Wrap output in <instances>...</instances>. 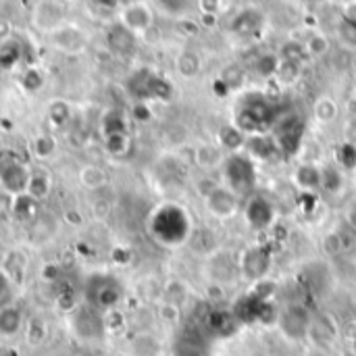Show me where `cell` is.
I'll use <instances>...</instances> for the list:
<instances>
[{"mask_svg":"<svg viewBox=\"0 0 356 356\" xmlns=\"http://www.w3.org/2000/svg\"><path fill=\"white\" fill-rule=\"evenodd\" d=\"M63 221H65L69 227H77V225L83 223V217H81V213H79L77 209H69V211H65Z\"/></svg>","mask_w":356,"mask_h":356,"instance_id":"7bdbcfd3","label":"cell"},{"mask_svg":"<svg viewBox=\"0 0 356 356\" xmlns=\"http://www.w3.org/2000/svg\"><path fill=\"white\" fill-rule=\"evenodd\" d=\"M353 350H355V355H356V340L353 342Z\"/></svg>","mask_w":356,"mask_h":356,"instance_id":"f907efd6","label":"cell"},{"mask_svg":"<svg viewBox=\"0 0 356 356\" xmlns=\"http://www.w3.org/2000/svg\"><path fill=\"white\" fill-rule=\"evenodd\" d=\"M244 215H246V221L250 223V227L259 229V232H265L273 225L275 221V211H273V204L263 198V196H252L244 209Z\"/></svg>","mask_w":356,"mask_h":356,"instance_id":"5bb4252c","label":"cell"},{"mask_svg":"<svg viewBox=\"0 0 356 356\" xmlns=\"http://www.w3.org/2000/svg\"><path fill=\"white\" fill-rule=\"evenodd\" d=\"M282 327L290 338H294V340L302 338L309 327V313L300 307H290L282 315Z\"/></svg>","mask_w":356,"mask_h":356,"instance_id":"ffe728a7","label":"cell"},{"mask_svg":"<svg viewBox=\"0 0 356 356\" xmlns=\"http://www.w3.org/2000/svg\"><path fill=\"white\" fill-rule=\"evenodd\" d=\"M269 263H271V252L265 246H252L248 250H244V254L240 257V273L252 282H261V277L269 271Z\"/></svg>","mask_w":356,"mask_h":356,"instance_id":"7c38bea8","label":"cell"},{"mask_svg":"<svg viewBox=\"0 0 356 356\" xmlns=\"http://www.w3.org/2000/svg\"><path fill=\"white\" fill-rule=\"evenodd\" d=\"M119 21L136 35L146 33L154 25V13L146 2H129L119 8Z\"/></svg>","mask_w":356,"mask_h":356,"instance_id":"30bf717a","label":"cell"},{"mask_svg":"<svg viewBox=\"0 0 356 356\" xmlns=\"http://www.w3.org/2000/svg\"><path fill=\"white\" fill-rule=\"evenodd\" d=\"M102 315L100 311H96L94 307H90L88 302H83L81 307H77L73 311L71 317V327L75 332V336L79 340H98L104 332V323H102Z\"/></svg>","mask_w":356,"mask_h":356,"instance_id":"ba28073f","label":"cell"},{"mask_svg":"<svg viewBox=\"0 0 356 356\" xmlns=\"http://www.w3.org/2000/svg\"><path fill=\"white\" fill-rule=\"evenodd\" d=\"M280 58L282 60H294V63H305L309 58V52H307V46L302 42H296V40H290L282 46L280 50Z\"/></svg>","mask_w":356,"mask_h":356,"instance_id":"4dcf8cb0","label":"cell"},{"mask_svg":"<svg viewBox=\"0 0 356 356\" xmlns=\"http://www.w3.org/2000/svg\"><path fill=\"white\" fill-rule=\"evenodd\" d=\"M342 15H346V17H350V19H355L356 21V2H350L346 8H344V13Z\"/></svg>","mask_w":356,"mask_h":356,"instance_id":"c3c4849f","label":"cell"},{"mask_svg":"<svg viewBox=\"0 0 356 356\" xmlns=\"http://www.w3.org/2000/svg\"><path fill=\"white\" fill-rule=\"evenodd\" d=\"M315 117L321 121V123H330L338 117V104L336 100H332L330 96H321L317 102H315Z\"/></svg>","mask_w":356,"mask_h":356,"instance_id":"d6a6232c","label":"cell"},{"mask_svg":"<svg viewBox=\"0 0 356 356\" xmlns=\"http://www.w3.org/2000/svg\"><path fill=\"white\" fill-rule=\"evenodd\" d=\"M348 225L356 232V204L350 209V213H348Z\"/></svg>","mask_w":356,"mask_h":356,"instance_id":"681fc988","label":"cell"},{"mask_svg":"<svg viewBox=\"0 0 356 356\" xmlns=\"http://www.w3.org/2000/svg\"><path fill=\"white\" fill-rule=\"evenodd\" d=\"M223 177L227 179V188L238 196H250L257 188V165L250 154L234 152L223 161Z\"/></svg>","mask_w":356,"mask_h":356,"instance_id":"5b68a950","label":"cell"},{"mask_svg":"<svg viewBox=\"0 0 356 356\" xmlns=\"http://www.w3.org/2000/svg\"><path fill=\"white\" fill-rule=\"evenodd\" d=\"M159 6L167 15H181L188 8V0H159Z\"/></svg>","mask_w":356,"mask_h":356,"instance_id":"60d3db41","label":"cell"},{"mask_svg":"<svg viewBox=\"0 0 356 356\" xmlns=\"http://www.w3.org/2000/svg\"><path fill=\"white\" fill-rule=\"evenodd\" d=\"M280 63H282L280 54L267 52V54H261V56L254 60V71H257V75H259V77L269 79V77H275Z\"/></svg>","mask_w":356,"mask_h":356,"instance_id":"f546056e","label":"cell"},{"mask_svg":"<svg viewBox=\"0 0 356 356\" xmlns=\"http://www.w3.org/2000/svg\"><path fill=\"white\" fill-rule=\"evenodd\" d=\"M136 119H140V121H148L152 115H150V108H148V102H136V106H134V113H131Z\"/></svg>","mask_w":356,"mask_h":356,"instance_id":"f6af8a7d","label":"cell"},{"mask_svg":"<svg viewBox=\"0 0 356 356\" xmlns=\"http://www.w3.org/2000/svg\"><path fill=\"white\" fill-rule=\"evenodd\" d=\"M202 15H217L221 8V0H198Z\"/></svg>","mask_w":356,"mask_h":356,"instance_id":"ee69618b","label":"cell"},{"mask_svg":"<svg viewBox=\"0 0 356 356\" xmlns=\"http://www.w3.org/2000/svg\"><path fill=\"white\" fill-rule=\"evenodd\" d=\"M104 150L115 156V159H125L131 150V138L129 131H119V134H108L104 136Z\"/></svg>","mask_w":356,"mask_h":356,"instance_id":"603a6c76","label":"cell"},{"mask_svg":"<svg viewBox=\"0 0 356 356\" xmlns=\"http://www.w3.org/2000/svg\"><path fill=\"white\" fill-rule=\"evenodd\" d=\"M300 73H302V65L300 63H294V60H282L280 63V67H277V73H275V77H277V81L280 83H294L298 77H300Z\"/></svg>","mask_w":356,"mask_h":356,"instance_id":"836d02e7","label":"cell"},{"mask_svg":"<svg viewBox=\"0 0 356 356\" xmlns=\"http://www.w3.org/2000/svg\"><path fill=\"white\" fill-rule=\"evenodd\" d=\"M196 163H198L200 167H207V169L217 167V165L223 163V152H221L219 146L202 144V146L196 148Z\"/></svg>","mask_w":356,"mask_h":356,"instance_id":"f1b7e54d","label":"cell"},{"mask_svg":"<svg viewBox=\"0 0 356 356\" xmlns=\"http://www.w3.org/2000/svg\"><path fill=\"white\" fill-rule=\"evenodd\" d=\"M305 46H307L309 56H315V58L330 52V40H327V35H323V33H311L309 40L305 42Z\"/></svg>","mask_w":356,"mask_h":356,"instance_id":"8d00e7d4","label":"cell"},{"mask_svg":"<svg viewBox=\"0 0 356 356\" xmlns=\"http://www.w3.org/2000/svg\"><path fill=\"white\" fill-rule=\"evenodd\" d=\"M338 35H340V40H342V44H344V46H348V48H356L355 19H350V17L342 15V19H340V23H338Z\"/></svg>","mask_w":356,"mask_h":356,"instance_id":"e575fe53","label":"cell"},{"mask_svg":"<svg viewBox=\"0 0 356 356\" xmlns=\"http://www.w3.org/2000/svg\"><path fill=\"white\" fill-rule=\"evenodd\" d=\"M33 167L19 159H0V190L17 196L27 190Z\"/></svg>","mask_w":356,"mask_h":356,"instance_id":"52a82bcc","label":"cell"},{"mask_svg":"<svg viewBox=\"0 0 356 356\" xmlns=\"http://www.w3.org/2000/svg\"><path fill=\"white\" fill-rule=\"evenodd\" d=\"M204 204H207V209H209V213L213 217L229 219L240 209V196L234 190H229V188L215 186L211 192L204 194Z\"/></svg>","mask_w":356,"mask_h":356,"instance_id":"8fae6325","label":"cell"},{"mask_svg":"<svg viewBox=\"0 0 356 356\" xmlns=\"http://www.w3.org/2000/svg\"><path fill=\"white\" fill-rule=\"evenodd\" d=\"M25 327V315L23 309L15 302H8L0 307V340L17 338Z\"/></svg>","mask_w":356,"mask_h":356,"instance_id":"2e32d148","label":"cell"},{"mask_svg":"<svg viewBox=\"0 0 356 356\" xmlns=\"http://www.w3.org/2000/svg\"><path fill=\"white\" fill-rule=\"evenodd\" d=\"M46 40H48V44L54 50H58L63 54H79L90 44L88 31L81 25L71 23V21H65L56 29H52L50 33H46Z\"/></svg>","mask_w":356,"mask_h":356,"instance_id":"8992f818","label":"cell"},{"mask_svg":"<svg viewBox=\"0 0 356 356\" xmlns=\"http://www.w3.org/2000/svg\"><path fill=\"white\" fill-rule=\"evenodd\" d=\"M83 296L90 307H94L100 313H108L121 302L123 288L117 282V277L104 275V273H94L86 280Z\"/></svg>","mask_w":356,"mask_h":356,"instance_id":"3957f363","label":"cell"},{"mask_svg":"<svg viewBox=\"0 0 356 356\" xmlns=\"http://www.w3.org/2000/svg\"><path fill=\"white\" fill-rule=\"evenodd\" d=\"M31 198H35L38 202L46 200L52 194V175L46 169H33L27 190H25Z\"/></svg>","mask_w":356,"mask_h":356,"instance_id":"44dd1931","label":"cell"},{"mask_svg":"<svg viewBox=\"0 0 356 356\" xmlns=\"http://www.w3.org/2000/svg\"><path fill=\"white\" fill-rule=\"evenodd\" d=\"M213 88H215V94L219 96V98H223V96H227L232 90H229V86L219 77V79H215V83H213Z\"/></svg>","mask_w":356,"mask_h":356,"instance_id":"7dc6e473","label":"cell"},{"mask_svg":"<svg viewBox=\"0 0 356 356\" xmlns=\"http://www.w3.org/2000/svg\"><path fill=\"white\" fill-rule=\"evenodd\" d=\"M58 146H56V138L52 134H42V136H35L33 142H31V154L38 159V161H48L56 154Z\"/></svg>","mask_w":356,"mask_h":356,"instance_id":"484cf974","label":"cell"},{"mask_svg":"<svg viewBox=\"0 0 356 356\" xmlns=\"http://www.w3.org/2000/svg\"><path fill=\"white\" fill-rule=\"evenodd\" d=\"M23 83L27 86V90H40L42 83H44V79L38 73V69H27V73L23 75Z\"/></svg>","mask_w":356,"mask_h":356,"instance_id":"b9f144b4","label":"cell"},{"mask_svg":"<svg viewBox=\"0 0 356 356\" xmlns=\"http://www.w3.org/2000/svg\"><path fill=\"white\" fill-rule=\"evenodd\" d=\"M67 21V6L60 0H40L31 10V25L44 35Z\"/></svg>","mask_w":356,"mask_h":356,"instance_id":"9c48e42d","label":"cell"},{"mask_svg":"<svg viewBox=\"0 0 356 356\" xmlns=\"http://www.w3.org/2000/svg\"><path fill=\"white\" fill-rule=\"evenodd\" d=\"M96 8H102V10H117L121 8V0H90Z\"/></svg>","mask_w":356,"mask_h":356,"instance_id":"bcb514c9","label":"cell"},{"mask_svg":"<svg viewBox=\"0 0 356 356\" xmlns=\"http://www.w3.org/2000/svg\"><path fill=\"white\" fill-rule=\"evenodd\" d=\"M77 181H79V186H83L86 190L98 192V190H102V188L108 184V173H106L104 167H100V165H96V163H86V165H81L79 171H77Z\"/></svg>","mask_w":356,"mask_h":356,"instance_id":"d6986e66","label":"cell"},{"mask_svg":"<svg viewBox=\"0 0 356 356\" xmlns=\"http://www.w3.org/2000/svg\"><path fill=\"white\" fill-rule=\"evenodd\" d=\"M2 269L10 277L13 284H21L23 277H25V271H27V257H25V252L23 250H10L4 257Z\"/></svg>","mask_w":356,"mask_h":356,"instance_id":"7402d4cb","label":"cell"},{"mask_svg":"<svg viewBox=\"0 0 356 356\" xmlns=\"http://www.w3.org/2000/svg\"><path fill=\"white\" fill-rule=\"evenodd\" d=\"M148 234L163 248H177L192 236V219L188 211L175 202H163L148 217Z\"/></svg>","mask_w":356,"mask_h":356,"instance_id":"6da1fadb","label":"cell"},{"mask_svg":"<svg viewBox=\"0 0 356 356\" xmlns=\"http://www.w3.org/2000/svg\"><path fill=\"white\" fill-rule=\"evenodd\" d=\"M127 92L138 102L148 100H169L173 96V86L152 69H138L127 79Z\"/></svg>","mask_w":356,"mask_h":356,"instance_id":"277c9868","label":"cell"},{"mask_svg":"<svg viewBox=\"0 0 356 356\" xmlns=\"http://www.w3.org/2000/svg\"><path fill=\"white\" fill-rule=\"evenodd\" d=\"M261 27H263V15L257 8H244L232 19V31L242 38L259 33Z\"/></svg>","mask_w":356,"mask_h":356,"instance_id":"ac0fdd59","label":"cell"},{"mask_svg":"<svg viewBox=\"0 0 356 356\" xmlns=\"http://www.w3.org/2000/svg\"><path fill=\"white\" fill-rule=\"evenodd\" d=\"M175 69L181 77L192 79L200 73V56L192 50H184L177 58H175Z\"/></svg>","mask_w":356,"mask_h":356,"instance_id":"4316f807","label":"cell"},{"mask_svg":"<svg viewBox=\"0 0 356 356\" xmlns=\"http://www.w3.org/2000/svg\"><path fill=\"white\" fill-rule=\"evenodd\" d=\"M277 113L280 111L275 108L273 100L267 94H263V92H248L236 104L234 125L240 131L250 134V136L267 134V131H271Z\"/></svg>","mask_w":356,"mask_h":356,"instance_id":"7a4b0ae2","label":"cell"},{"mask_svg":"<svg viewBox=\"0 0 356 356\" xmlns=\"http://www.w3.org/2000/svg\"><path fill=\"white\" fill-rule=\"evenodd\" d=\"M13 282H10V277L4 273V269L0 267V307H4V305H8V302H13L10 300V294H13Z\"/></svg>","mask_w":356,"mask_h":356,"instance_id":"ab89813d","label":"cell"},{"mask_svg":"<svg viewBox=\"0 0 356 356\" xmlns=\"http://www.w3.org/2000/svg\"><path fill=\"white\" fill-rule=\"evenodd\" d=\"M106 46L113 54L117 56H131L136 52V46H138V35L127 29L121 21L113 23L108 29H106Z\"/></svg>","mask_w":356,"mask_h":356,"instance_id":"4fadbf2b","label":"cell"},{"mask_svg":"<svg viewBox=\"0 0 356 356\" xmlns=\"http://www.w3.org/2000/svg\"><path fill=\"white\" fill-rule=\"evenodd\" d=\"M100 129L104 136L108 134H119V131H127V117L123 111L119 108H111L102 115L100 119Z\"/></svg>","mask_w":356,"mask_h":356,"instance_id":"83f0119b","label":"cell"},{"mask_svg":"<svg viewBox=\"0 0 356 356\" xmlns=\"http://www.w3.org/2000/svg\"><path fill=\"white\" fill-rule=\"evenodd\" d=\"M321 188L325 192H338L342 188V175H340L338 167L327 165L321 169Z\"/></svg>","mask_w":356,"mask_h":356,"instance_id":"d590c367","label":"cell"},{"mask_svg":"<svg viewBox=\"0 0 356 356\" xmlns=\"http://www.w3.org/2000/svg\"><path fill=\"white\" fill-rule=\"evenodd\" d=\"M221 138V146L227 148V150H238L242 146H246V138H244V131H240L236 125H227L221 129L219 134Z\"/></svg>","mask_w":356,"mask_h":356,"instance_id":"1f68e13d","label":"cell"},{"mask_svg":"<svg viewBox=\"0 0 356 356\" xmlns=\"http://www.w3.org/2000/svg\"><path fill=\"white\" fill-rule=\"evenodd\" d=\"M46 117H48V123L52 129H60L69 123L71 119V104L65 102V100H52L48 104V111H46Z\"/></svg>","mask_w":356,"mask_h":356,"instance_id":"d4e9b609","label":"cell"},{"mask_svg":"<svg viewBox=\"0 0 356 356\" xmlns=\"http://www.w3.org/2000/svg\"><path fill=\"white\" fill-rule=\"evenodd\" d=\"M336 161L344 169H355L356 167V144L355 142H344L336 150Z\"/></svg>","mask_w":356,"mask_h":356,"instance_id":"74e56055","label":"cell"},{"mask_svg":"<svg viewBox=\"0 0 356 356\" xmlns=\"http://www.w3.org/2000/svg\"><path fill=\"white\" fill-rule=\"evenodd\" d=\"M248 152L254 161H263V163H271L284 156L282 148L277 146L275 138L269 134H257L250 140H246Z\"/></svg>","mask_w":356,"mask_h":356,"instance_id":"9a60e30c","label":"cell"},{"mask_svg":"<svg viewBox=\"0 0 356 356\" xmlns=\"http://www.w3.org/2000/svg\"><path fill=\"white\" fill-rule=\"evenodd\" d=\"M355 67H356V58H355Z\"/></svg>","mask_w":356,"mask_h":356,"instance_id":"816d5d0a","label":"cell"},{"mask_svg":"<svg viewBox=\"0 0 356 356\" xmlns=\"http://www.w3.org/2000/svg\"><path fill=\"white\" fill-rule=\"evenodd\" d=\"M221 79L229 86V90H238L244 81V71L238 67V65H229L223 73H221Z\"/></svg>","mask_w":356,"mask_h":356,"instance_id":"f35d334b","label":"cell"},{"mask_svg":"<svg viewBox=\"0 0 356 356\" xmlns=\"http://www.w3.org/2000/svg\"><path fill=\"white\" fill-rule=\"evenodd\" d=\"M40 217V202L31 198L27 192L13 196V207H10V219L23 225H31Z\"/></svg>","mask_w":356,"mask_h":356,"instance_id":"e0dca14e","label":"cell"},{"mask_svg":"<svg viewBox=\"0 0 356 356\" xmlns=\"http://www.w3.org/2000/svg\"><path fill=\"white\" fill-rule=\"evenodd\" d=\"M294 179H296V184H298V188L302 192L319 190L321 188V169L315 167V165H302V167H298Z\"/></svg>","mask_w":356,"mask_h":356,"instance_id":"cb8c5ba5","label":"cell"}]
</instances>
